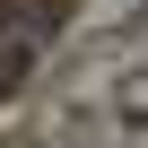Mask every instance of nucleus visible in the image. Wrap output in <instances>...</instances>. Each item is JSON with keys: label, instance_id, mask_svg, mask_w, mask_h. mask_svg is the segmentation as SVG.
<instances>
[{"label": "nucleus", "instance_id": "1", "mask_svg": "<svg viewBox=\"0 0 148 148\" xmlns=\"http://www.w3.org/2000/svg\"><path fill=\"white\" fill-rule=\"evenodd\" d=\"M44 44H52V9L44 0H0V87L26 79Z\"/></svg>", "mask_w": 148, "mask_h": 148}]
</instances>
